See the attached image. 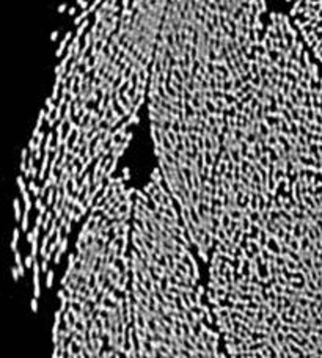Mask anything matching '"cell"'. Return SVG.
I'll use <instances>...</instances> for the list:
<instances>
[{
    "label": "cell",
    "instance_id": "6da1fadb",
    "mask_svg": "<svg viewBox=\"0 0 322 358\" xmlns=\"http://www.w3.org/2000/svg\"><path fill=\"white\" fill-rule=\"evenodd\" d=\"M316 6H317V11L320 14V19H322V0H316Z\"/></svg>",
    "mask_w": 322,
    "mask_h": 358
}]
</instances>
